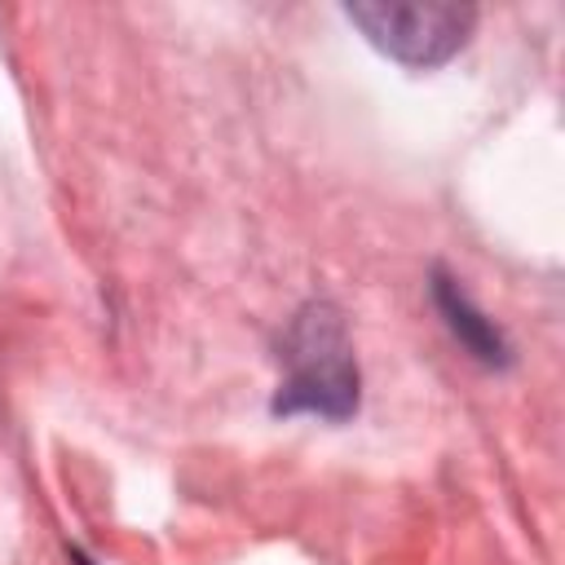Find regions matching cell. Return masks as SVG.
I'll return each mask as SVG.
<instances>
[{
    "instance_id": "obj_1",
    "label": "cell",
    "mask_w": 565,
    "mask_h": 565,
    "mask_svg": "<svg viewBox=\"0 0 565 565\" xmlns=\"http://www.w3.org/2000/svg\"><path fill=\"white\" fill-rule=\"evenodd\" d=\"M287 380L278 384V415H322L344 419L358 411V362L344 335V322L331 305H309L296 313L282 340Z\"/></svg>"
},
{
    "instance_id": "obj_2",
    "label": "cell",
    "mask_w": 565,
    "mask_h": 565,
    "mask_svg": "<svg viewBox=\"0 0 565 565\" xmlns=\"http://www.w3.org/2000/svg\"><path fill=\"white\" fill-rule=\"evenodd\" d=\"M344 18L393 62L437 66L468 44L477 13L468 4H349Z\"/></svg>"
},
{
    "instance_id": "obj_3",
    "label": "cell",
    "mask_w": 565,
    "mask_h": 565,
    "mask_svg": "<svg viewBox=\"0 0 565 565\" xmlns=\"http://www.w3.org/2000/svg\"><path fill=\"white\" fill-rule=\"evenodd\" d=\"M437 305H441V313H446V322H450V331L481 358V362H503L508 358V344H503V335L494 331V322L490 318H481L472 305H468V296L459 291V282H450V278H441L437 274Z\"/></svg>"
},
{
    "instance_id": "obj_4",
    "label": "cell",
    "mask_w": 565,
    "mask_h": 565,
    "mask_svg": "<svg viewBox=\"0 0 565 565\" xmlns=\"http://www.w3.org/2000/svg\"><path fill=\"white\" fill-rule=\"evenodd\" d=\"M75 565H93V561H84V556H75Z\"/></svg>"
}]
</instances>
